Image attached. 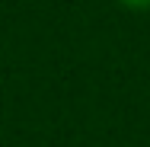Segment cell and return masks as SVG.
Instances as JSON below:
<instances>
[{
  "instance_id": "obj_1",
  "label": "cell",
  "mask_w": 150,
  "mask_h": 147,
  "mask_svg": "<svg viewBox=\"0 0 150 147\" xmlns=\"http://www.w3.org/2000/svg\"><path fill=\"white\" fill-rule=\"evenodd\" d=\"M118 6H125V10H131V13H144V10H150V0H115Z\"/></svg>"
}]
</instances>
